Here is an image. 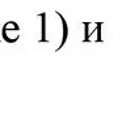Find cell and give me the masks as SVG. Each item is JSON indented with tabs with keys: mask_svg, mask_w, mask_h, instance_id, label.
I'll return each mask as SVG.
<instances>
[]
</instances>
